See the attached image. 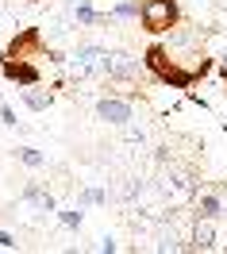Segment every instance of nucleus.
Segmentation results:
<instances>
[{"label": "nucleus", "instance_id": "obj_1", "mask_svg": "<svg viewBox=\"0 0 227 254\" xmlns=\"http://www.w3.org/2000/svg\"><path fill=\"white\" fill-rule=\"evenodd\" d=\"M143 69L150 81H158L166 89H193L216 69V58H212L204 47H193V35L177 31L173 43H146L143 47Z\"/></svg>", "mask_w": 227, "mask_h": 254}, {"label": "nucleus", "instance_id": "obj_2", "mask_svg": "<svg viewBox=\"0 0 227 254\" xmlns=\"http://www.w3.org/2000/svg\"><path fill=\"white\" fill-rule=\"evenodd\" d=\"M0 58H27V62H43V58H47L50 65H65L69 62L58 47L47 43L43 27H19V31L12 35V43L0 50Z\"/></svg>", "mask_w": 227, "mask_h": 254}, {"label": "nucleus", "instance_id": "obj_3", "mask_svg": "<svg viewBox=\"0 0 227 254\" xmlns=\"http://www.w3.org/2000/svg\"><path fill=\"white\" fill-rule=\"evenodd\" d=\"M181 19H185V12H181L177 0H139V19H135V23H139L146 35H154V39L177 31Z\"/></svg>", "mask_w": 227, "mask_h": 254}, {"label": "nucleus", "instance_id": "obj_4", "mask_svg": "<svg viewBox=\"0 0 227 254\" xmlns=\"http://www.w3.org/2000/svg\"><path fill=\"white\" fill-rule=\"evenodd\" d=\"M135 100H139V93H115V89H108L104 96H97L93 112H97L100 124L123 127V124H131V120H135Z\"/></svg>", "mask_w": 227, "mask_h": 254}, {"label": "nucleus", "instance_id": "obj_5", "mask_svg": "<svg viewBox=\"0 0 227 254\" xmlns=\"http://www.w3.org/2000/svg\"><path fill=\"white\" fill-rule=\"evenodd\" d=\"M108 54H112V47L85 43V47H77V54L69 58V73H73L77 81H85V77H104V69H108Z\"/></svg>", "mask_w": 227, "mask_h": 254}, {"label": "nucleus", "instance_id": "obj_6", "mask_svg": "<svg viewBox=\"0 0 227 254\" xmlns=\"http://www.w3.org/2000/svg\"><path fill=\"white\" fill-rule=\"evenodd\" d=\"M0 77L19 89V85H39L43 69H39V62H27V58H0Z\"/></svg>", "mask_w": 227, "mask_h": 254}, {"label": "nucleus", "instance_id": "obj_7", "mask_svg": "<svg viewBox=\"0 0 227 254\" xmlns=\"http://www.w3.org/2000/svg\"><path fill=\"white\" fill-rule=\"evenodd\" d=\"M19 200L31 204L35 212H43V216H58V200H54V192H50L47 185H39V181H27L23 192H19Z\"/></svg>", "mask_w": 227, "mask_h": 254}, {"label": "nucleus", "instance_id": "obj_8", "mask_svg": "<svg viewBox=\"0 0 227 254\" xmlns=\"http://www.w3.org/2000/svg\"><path fill=\"white\" fill-rule=\"evenodd\" d=\"M54 89H58V85H54ZM54 89H47L43 81H39V85H19V104H23L27 112H47L50 104L58 100Z\"/></svg>", "mask_w": 227, "mask_h": 254}, {"label": "nucleus", "instance_id": "obj_9", "mask_svg": "<svg viewBox=\"0 0 227 254\" xmlns=\"http://www.w3.org/2000/svg\"><path fill=\"white\" fill-rule=\"evenodd\" d=\"M69 16H73V23H81V27L112 23V12H97V8H93V0H69Z\"/></svg>", "mask_w": 227, "mask_h": 254}, {"label": "nucleus", "instance_id": "obj_10", "mask_svg": "<svg viewBox=\"0 0 227 254\" xmlns=\"http://www.w3.org/2000/svg\"><path fill=\"white\" fill-rule=\"evenodd\" d=\"M196 216L200 220H220L224 216V185L196 192Z\"/></svg>", "mask_w": 227, "mask_h": 254}, {"label": "nucleus", "instance_id": "obj_11", "mask_svg": "<svg viewBox=\"0 0 227 254\" xmlns=\"http://www.w3.org/2000/svg\"><path fill=\"white\" fill-rule=\"evenodd\" d=\"M189 247H193V251H216V247H220V239H216V220H200V216H196Z\"/></svg>", "mask_w": 227, "mask_h": 254}, {"label": "nucleus", "instance_id": "obj_12", "mask_svg": "<svg viewBox=\"0 0 227 254\" xmlns=\"http://www.w3.org/2000/svg\"><path fill=\"white\" fill-rule=\"evenodd\" d=\"M12 154H16V162H19V166H27V170H47V162H50L47 154L35 150V146H16Z\"/></svg>", "mask_w": 227, "mask_h": 254}, {"label": "nucleus", "instance_id": "obj_13", "mask_svg": "<svg viewBox=\"0 0 227 254\" xmlns=\"http://www.w3.org/2000/svg\"><path fill=\"white\" fill-rule=\"evenodd\" d=\"M58 223H62L65 231H81V227H85V212H81V204H77V208H58Z\"/></svg>", "mask_w": 227, "mask_h": 254}, {"label": "nucleus", "instance_id": "obj_14", "mask_svg": "<svg viewBox=\"0 0 227 254\" xmlns=\"http://www.w3.org/2000/svg\"><path fill=\"white\" fill-rule=\"evenodd\" d=\"M108 200H112V196H108L104 189H97V185H85L81 196H77V204H81V208H100V204H108Z\"/></svg>", "mask_w": 227, "mask_h": 254}, {"label": "nucleus", "instance_id": "obj_15", "mask_svg": "<svg viewBox=\"0 0 227 254\" xmlns=\"http://www.w3.org/2000/svg\"><path fill=\"white\" fill-rule=\"evenodd\" d=\"M0 124H4V127H12V131L19 127V116H16V108H12L8 100H0Z\"/></svg>", "mask_w": 227, "mask_h": 254}, {"label": "nucleus", "instance_id": "obj_16", "mask_svg": "<svg viewBox=\"0 0 227 254\" xmlns=\"http://www.w3.org/2000/svg\"><path fill=\"white\" fill-rule=\"evenodd\" d=\"M123 139H127V143H139V146H143V143H146V131L135 124V120H131V124H123Z\"/></svg>", "mask_w": 227, "mask_h": 254}, {"label": "nucleus", "instance_id": "obj_17", "mask_svg": "<svg viewBox=\"0 0 227 254\" xmlns=\"http://www.w3.org/2000/svg\"><path fill=\"white\" fill-rule=\"evenodd\" d=\"M97 251H100V254H115V251H119V243H115L112 235H104V239L97 243Z\"/></svg>", "mask_w": 227, "mask_h": 254}, {"label": "nucleus", "instance_id": "obj_18", "mask_svg": "<svg viewBox=\"0 0 227 254\" xmlns=\"http://www.w3.org/2000/svg\"><path fill=\"white\" fill-rule=\"evenodd\" d=\"M19 243H16V235L12 231H0V251H16Z\"/></svg>", "mask_w": 227, "mask_h": 254}, {"label": "nucleus", "instance_id": "obj_19", "mask_svg": "<svg viewBox=\"0 0 227 254\" xmlns=\"http://www.w3.org/2000/svg\"><path fill=\"white\" fill-rule=\"evenodd\" d=\"M216 77L227 85V54H220V65H216Z\"/></svg>", "mask_w": 227, "mask_h": 254}, {"label": "nucleus", "instance_id": "obj_20", "mask_svg": "<svg viewBox=\"0 0 227 254\" xmlns=\"http://www.w3.org/2000/svg\"><path fill=\"white\" fill-rule=\"evenodd\" d=\"M220 8H224V12H227V0H224V4H220Z\"/></svg>", "mask_w": 227, "mask_h": 254}, {"label": "nucleus", "instance_id": "obj_21", "mask_svg": "<svg viewBox=\"0 0 227 254\" xmlns=\"http://www.w3.org/2000/svg\"><path fill=\"white\" fill-rule=\"evenodd\" d=\"M224 89H227V85H224Z\"/></svg>", "mask_w": 227, "mask_h": 254}]
</instances>
